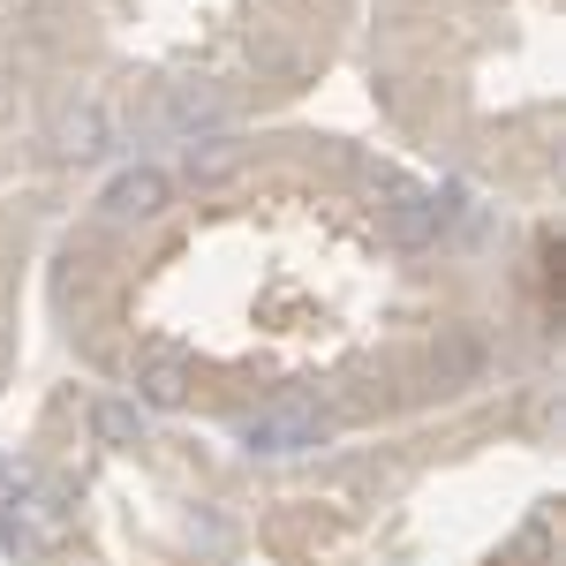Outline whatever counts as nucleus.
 Returning <instances> with one entry per match:
<instances>
[{"label":"nucleus","instance_id":"2","mask_svg":"<svg viewBox=\"0 0 566 566\" xmlns=\"http://www.w3.org/2000/svg\"><path fill=\"white\" fill-rule=\"evenodd\" d=\"M53 136H61V151H98V114H91V106H69Z\"/></svg>","mask_w":566,"mask_h":566},{"label":"nucleus","instance_id":"1","mask_svg":"<svg viewBox=\"0 0 566 566\" xmlns=\"http://www.w3.org/2000/svg\"><path fill=\"white\" fill-rule=\"evenodd\" d=\"M159 205H167V175H151V167H136V175H122L106 189V212L114 219H151Z\"/></svg>","mask_w":566,"mask_h":566}]
</instances>
